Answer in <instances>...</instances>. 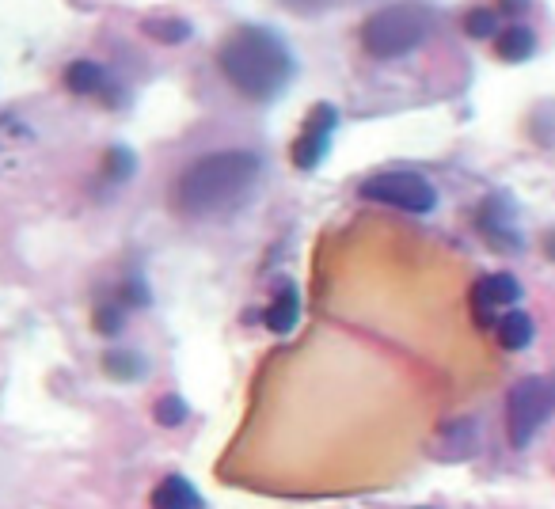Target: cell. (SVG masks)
<instances>
[{
    "label": "cell",
    "mask_w": 555,
    "mask_h": 509,
    "mask_svg": "<svg viewBox=\"0 0 555 509\" xmlns=\"http://www.w3.org/2000/svg\"><path fill=\"white\" fill-rule=\"evenodd\" d=\"M464 35L468 38H498V8H468L464 12Z\"/></svg>",
    "instance_id": "cell-16"
},
{
    "label": "cell",
    "mask_w": 555,
    "mask_h": 509,
    "mask_svg": "<svg viewBox=\"0 0 555 509\" xmlns=\"http://www.w3.org/2000/svg\"><path fill=\"white\" fill-rule=\"evenodd\" d=\"M544 255H548V259H555V228H552V232H544Z\"/></svg>",
    "instance_id": "cell-21"
},
{
    "label": "cell",
    "mask_w": 555,
    "mask_h": 509,
    "mask_svg": "<svg viewBox=\"0 0 555 509\" xmlns=\"http://www.w3.org/2000/svg\"><path fill=\"white\" fill-rule=\"evenodd\" d=\"M65 88L73 95H99L107 88V69L99 61H73L65 69Z\"/></svg>",
    "instance_id": "cell-13"
},
{
    "label": "cell",
    "mask_w": 555,
    "mask_h": 509,
    "mask_svg": "<svg viewBox=\"0 0 555 509\" xmlns=\"http://www.w3.org/2000/svg\"><path fill=\"white\" fill-rule=\"evenodd\" d=\"M297 320H301V293H297V285H282V293L267 308V331L289 335L297 327Z\"/></svg>",
    "instance_id": "cell-10"
},
{
    "label": "cell",
    "mask_w": 555,
    "mask_h": 509,
    "mask_svg": "<svg viewBox=\"0 0 555 509\" xmlns=\"http://www.w3.org/2000/svg\"><path fill=\"white\" fill-rule=\"evenodd\" d=\"M529 8V0H498V16L506 12V16H517V12H525Z\"/></svg>",
    "instance_id": "cell-20"
},
{
    "label": "cell",
    "mask_w": 555,
    "mask_h": 509,
    "mask_svg": "<svg viewBox=\"0 0 555 509\" xmlns=\"http://www.w3.org/2000/svg\"><path fill=\"white\" fill-rule=\"evenodd\" d=\"M153 509H206V506H202V494L194 491L183 475H168V479L156 483Z\"/></svg>",
    "instance_id": "cell-9"
},
{
    "label": "cell",
    "mask_w": 555,
    "mask_h": 509,
    "mask_svg": "<svg viewBox=\"0 0 555 509\" xmlns=\"http://www.w3.org/2000/svg\"><path fill=\"white\" fill-rule=\"evenodd\" d=\"M365 202H377V206H392L403 213H430L438 206V190L430 179H422L415 171H381V175H369L362 187H358Z\"/></svg>",
    "instance_id": "cell-5"
},
{
    "label": "cell",
    "mask_w": 555,
    "mask_h": 509,
    "mask_svg": "<svg viewBox=\"0 0 555 509\" xmlns=\"http://www.w3.org/2000/svg\"><path fill=\"white\" fill-rule=\"evenodd\" d=\"M289 8H316V4H327V0H286Z\"/></svg>",
    "instance_id": "cell-22"
},
{
    "label": "cell",
    "mask_w": 555,
    "mask_h": 509,
    "mask_svg": "<svg viewBox=\"0 0 555 509\" xmlns=\"http://www.w3.org/2000/svg\"><path fill=\"white\" fill-rule=\"evenodd\" d=\"M335 126H339V111L331 107V103H316L312 111H308L305 126H301V137L293 141V164L301 171H312L320 168V160L327 156L331 149V137H335Z\"/></svg>",
    "instance_id": "cell-6"
},
{
    "label": "cell",
    "mask_w": 555,
    "mask_h": 509,
    "mask_svg": "<svg viewBox=\"0 0 555 509\" xmlns=\"http://www.w3.org/2000/svg\"><path fill=\"white\" fill-rule=\"evenodd\" d=\"M103 369H107V377H115V380H141L145 377V358L137 354V350H107L103 354Z\"/></svg>",
    "instance_id": "cell-14"
},
{
    "label": "cell",
    "mask_w": 555,
    "mask_h": 509,
    "mask_svg": "<svg viewBox=\"0 0 555 509\" xmlns=\"http://www.w3.org/2000/svg\"><path fill=\"white\" fill-rule=\"evenodd\" d=\"M107 175L118 179V183H126V179L134 175V156L126 149H111L107 152Z\"/></svg>",
    "instance_id": "cell-19"
},
{
    "label": "cell",
    "mask_w": 555,
    "mask_h": 509,
    "mask_svg": "<svg viewBox=\"0 0 555 509\" xmlns=\"http://www.w3.org/2000/svg\"><path fill=\"white\" fill-rule=\"evenodd\" d=\"M126 304H99L96 308V331H103V335H118L122 331V323H126V312H122Z\"/></svg>",
    "instance_id": "cell-18"
},
{
    "label": "cell",
    "mask_w": 555,
    "mask_h": 509,
    "mask_svg": "<svg viewBox=\"0 0 555 509\" xmlns=\"http://www.w3.org/2000/svg\"><path fill=\"white\" fill-rule=\"evenodd\" d=\"M217 69L232 84V92L255 103H270L289 88V80L297 73V57L278 31L244 23L217 46Z\"/></svg>",
    "instance_id": "cell-2"
},
{
    "label": "cell",
    "mask_w": 555,
    "mask_h": 509,
    "mask_svg": "<svg viewBox=\"0 0 555 509\" xmlns=\"http://www.w3.org/2000/svg\"><path fill=\"white\" fill-rule=\"evenodd\" d=\"M434 31V12L422 4H384L373 16L362 19L358 42L373 61H396L415 54Z\"/></svg>",
    "instance_id": "cell-3"
},
{
    "label": "cell",
    "mask_w": 555,
    "mask_h": 509,
    "mask_svg": "<svg viewBox=\"0 0 555 509\" xmlns=\"http://www.w3.org/2000/svg\"><path fill=\"white\" fill-rule=\"evenodd\" d=\"M533 335H536L533 320H529L525 312H517V308L502 312L495 323V339L502 350H525V346L533 342Z\"/></svg>",
    "instance_id": "cell-11"
},
{
    "label": "cell",
    "mask_w": 555,
    "mask_h": 509,
    "mask_svg": "<svg viewBox=\"0 0 555 509\" xmlns=\"http://www.w3.org/2000/svg\"><path fill=\"white\" fill-rule=\"evenodd\" d=\"M536 50V35L533 27H506V31H498L495 38V54L502 57V61H510V65H517V61H529Z\"/></svg>",
    "instance_id": "cell-12"
},
{
    "label": "cell",
    "mask_w": 555,
    "mask_h": 509,
    "mask_svg": "<svg viewBox=\"0 0 555 509\" xmlns=\"http://www.w3.org/2000/svg\"><path fill=\"white\" fill-rule=\"evenodd\" d=\"M479 228L495 244V251H521V236L514 232V217L506 209V198H487L479 206Z\"/></svg>",
    "instance_id": "cell-8"
},
{
    "label": "cell",
    "mask_w": 555,
    "mask_h": 509,
    "mask_svg": "<svg viewBox=\"0 0 555 509\" xmlns=\"http://www.w3.org/2000/svg\"><path fill=\"white\" fill-rule=\"evenodd\" d=\"M153 418L160 426H179V422H187V403L179 396H160L153 407Z\"/></svg>",
    "instance_id": "cell-17"
},
{
    "label": "cell",
    "mask_w": 555,
    "mask_h": 509,
    "mask_svg": "<svg viewBox=\"0 0 555 509\" xmlns=\"http://www.w3.org/2000/svg\"><path fill=\"white\" fill-rule=\"evenodd\" d=\"M141 31L149 38H156V42H187L191 38V23L179 16H156V19H145L141 23Z\"/></svg>",
    "instance_id": "cell-15"
},
{
    "label": "cell",
    "mask_w": 555,
    "mask_h": 509,
    "mask_svg": "<svg viewBox=\"0 0 555 509\" xmlns=\"http://www.w3.org/2000/svg\"><path fill=\"white\" fill-rule=\"evenodd\" d=\"M555 415V380L552 377H525L517 380L506 396V430L517 449H525L536 430Z\"/></svg>",
    "instance_id": "cell-4"
},
{
    "label": "cell",
    "mask_w": 555,
    "mask_h": 509,
    "mask_svg": "<svg viewBox=\"0 0 555 509\" xmlns=\"http://www.w3.org/2000/svg\"><path fill=\"white\" fill-rule=\"evenodd\" d=\"M259 156L248 149H221L198 156L172 183V209L183 217H225L244 206L259 183Z\"/></svg>",
    "instance_id": "cell-1"
},
{
    "label": "cell",
    "mask_w": 555,
    "mask_h": 509,
    "mask_svg": "<svg viewBox=\"0 0 555 509\" xmlns=\"http://www.w3.org/2000/svg\"><path fill=\"white\" fill-rule=\"evenodd\" d=\"M517 301H521V282L514 274H483L468 293V304H472V316H476L479 327H495L498 308H514Z\"/></svg>",
    "instance_id": "cell-7"
}]
</instances>
